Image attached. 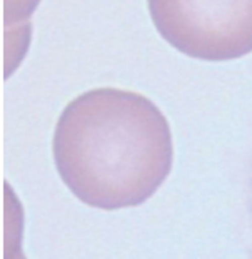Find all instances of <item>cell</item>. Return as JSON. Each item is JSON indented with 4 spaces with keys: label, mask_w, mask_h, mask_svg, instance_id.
Segmentation results:
<instances>
[{
    "label": "cell",
    "mask_w": 252,
    "mask_h": 259,
    "mask_svg": "<svg viewBox=\"0 0 252 259\" xmlns=\"http://www.w3.org/2000/svg\"><path fill=\"white\" fill-rule=\"evenodd\" d=\"M54 159L82 202L106 211L139 206L171 170V129L156 104L140 94L94 89L64 109Z\"/></svg>",
    "instance_id": "1"
},
{
    "label": "cell",
    "mask_w": 252,
    "mask_h": 259,
    "mask_svg": "<svg viewBox=\"0 0 252 259\" xmlns=\"http://www.w3.org/2000/svg\"><path fill=\"white\" fill-rule=\"evenodd\" d=\"M250 218H252V174H250Z\"/></svg>",
    "instance_id": "3"
},
{
    "label": "cell",
    "mask_w": 252,
    "mask_h": 259,
    "mask_svg": "<svg viewBox=\"0 0 252 259\" xmlns=\"http://www.w3.org/2000/svg\"><path fill=\"white\" fill-rule=\"evenodd\" d=\"M159 34L189 57L229 60L252 52V0H149Z\"/></svg>",
    "instance_id": "2"
}]
</instances>
